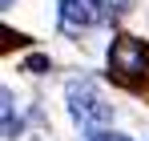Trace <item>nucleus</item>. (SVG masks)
I'll return each mask as SVG.
<instances>
[{"label":"nucleus","mask_w":149,"mask_h":141,"mask_svg":"<svg viewBox=\"0 0 149 141\" xmlns=\"http://www.w3.org/2000/svg\"><path fill=\"white\" fill-rule=\"evenodd\" d=\"M65 97H69V109H73L77 125L97 129V125H109V121H113V109H109V101L97 93L93 81H69Z\"/></svg>","instance_id":"f257e3e1"},{"label":"nucleus","mask_w":149,"mask_h":141,"mask_svg":"<svg viewBox=\"0 0 149 141\" xmlns=\"http://www.w3.org/2000/svg\"><path fill=\"white\" fill-rule=\"evenodd\" d=\"M20 121L12 117V93H4V137H16Z\"/></svg>","instance_id":"20e7f679"},{"label":"nucleus","mask_w":149,"mask_h":141,"mask_svg":"<svg viewBox=\"0 0 149 141\" xmlns=\"http://www.w3.org/2000/svg\"><path fill=\"white\" fill-rule=\"evenodd\" d=\"M0 4H4V8H8V4H12V0H0Z\"/></svg>","instance_id":"0eeeda50"},{"label":"nucleus","mask_w":149,"mask_h":141,"mask_svg":"<svg viewBox=\"0 0 149 141\" xmlns=\"http://www.w3.org/2000/svg\"><path fill=\"white\" fill-rule=\"evenodd\" d=\"M24 69H28V73H45V69H49V57H28Z\"/></svg>","instance_id":"39448f33"},{"label":"nucleus","mask_w":149,"mask_h":141,"mask_svg":"<svg viewBox=\"0 0 149 141\" xmlns=\"http://www.w3.org/2000/svg\"><path fill=\"white\" fill-rule=\"evenodd\" d=\"M61 24L69 32L101 24V0H61Z\"/></svg>","instance_id":"7ed1b4c3"},{"label":"nucleus","mask_w":149,"mask_h":141,"mask_svg":"<svg viewBox=\"0 0 149 141\" xmlns=\"http://www.w3.org/2000/svg\"><path fill=\"white\" fill-rule=\"evenodd\" d=\"M93 141H129L125 133H93Z\"/></svg>","instance_id":"423d86ee"},{"label":"nucleus","mask_w":149,"mask_h":141,"mask_svg":"<svg viewBox=\"0 0 149 141\" xmlns=\"http://www.w3.org/2000/svg\"><path fill=\"white\" fill-rule=\"evenodd\" d=\"M149 69V45L137 40V36H117L109 45V73H117L121 81H133V77H145Z\"/></svg>","instance_id":"f03ea898"}]
</instances>
